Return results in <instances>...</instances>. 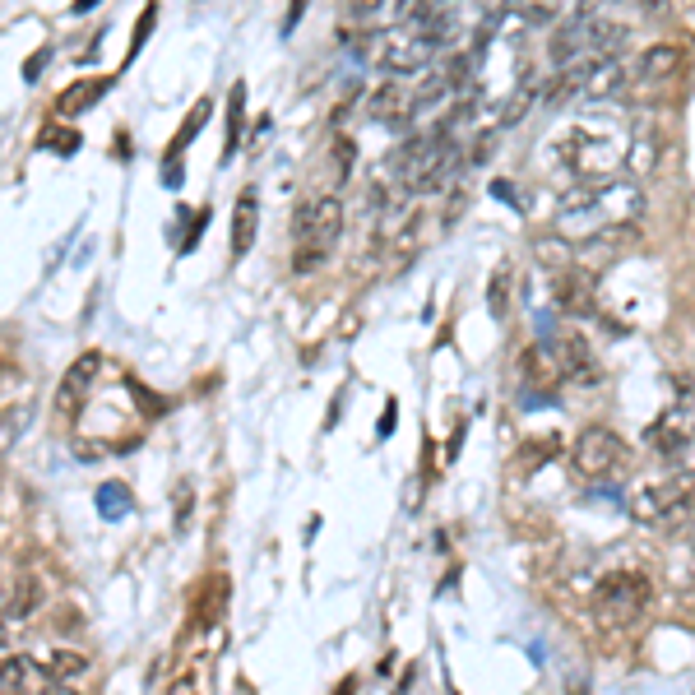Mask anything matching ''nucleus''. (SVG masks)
I'll return each instance as SVG.
<instances>
[{"label": "nucleus", "instance_id": "27", "mask_svg": "<svg viewBox=\"0 0 695 695\" xmlns=\"http://www.w3.org/2000/svg\"><path fill=\"white\" fill-rule=\"evenodd\" d=\"M56 139H42V144H51V149H61V153H70V149H79V135L75 130H51Z\"/></svg>", "mask_w": 695, "mask_h": 695}, {"label": "nucleus", "instance_id": "3", "mask_svg": "<svg viewBox=\"0 0 695 695\" xmlns=\"http://www.w3.org/2000/svg\"><path fill=\"white\" fill-rule=\"evenodd\" d=\"M431 56H436V47L417 28H385V33H376V47H371V61L380 70H390L394 79L422 75L431 65Z\"/></svg>", "mask_w": 695, "mask_h": 695}, {"label": "nucleus", "instance_id": "18", "mask_svg": "<svg viewBox=\"0 0 695 695\" xmlns=\"http://www.w3.org/2000/svg\"><path fill=\"white\" fill-rule=\"evenodd\" d=\"M241 130H246V84H232L228 89V139H223V158L241 149Z\"/></svg>", "mask_w": 695, "mask_h": 695}, {"label": "nucleus", "instance_id": "28", "mask_svg": "<svg viewBox=\"0 0 695 695\" xmlns=\"http://www.w3.org/2000/svg\"><path fill=\"white\" fill-rule=\"evenodd\" d=\"M311 10V0H288V19H283V33H292V28L302 24V14Z\"/></svg>", "mask_w": 695, "mask_h": 695}, {"label": "nucleus", "instance_id": "11", "mask_svg": "<svg viewBox=\"0 0 695 695\" xmlns=\"http://www.w3.org/2000/svg\"><path fill=\"white\" fill-rule=\"evenodd\" d=\"M98 371H102V353L75 357V367L65 371L61 390H56V404H61V413H79V408L89 404V390H93V380H98Z\"/></svg>", "mask_w": 695, "mask_h": 695}, {"label": "nucleus", "instance_id": "21", "mask_svg": "<svg viewBox=\"0 0 695 695\" xmlns=\"http://www.w3.org/2000/svg\"><path fill=\"white\" fill-rule=\"evenodd\" d=\"M353 163H357V144L348 135H334V149H329V167H334V186H348L353 181Z\"/></svg>", "mask_w": 695, "mask_h": 695}, {"label": "nucleus", "instance_id": "7", "mask_svg": "<svg viewBox=\"0 0 695 695\" xmlns=\"http://www.w3.org/2000/svg\"><path fill=\"white\" fill-rule=\"evenodd\" d=\"M635 524H672L677 519V501H672V482L668 478H649L631 487V501H626Z\"/></svg>", "mask_w": 695, "mask_h": 695}, {"label": "nucleus", "instance_id": "24", "mask_svg": "<svg viewBox=\"0 0 695 695\" xmlns=\"http://www.w3.org/2000/svg\"><path fill=\"white\" fill-rule=\"evenodd\" d=\"M672 501H677V515H695V468L672 473Z\"/></svg>", "mask_w": 695, "mask_h": 695}, {"label": "nucleus", "instance_id": "1", "mask_svg": "<svg viewBox=\"0 0 695 695\" xmlns=\"http://www.w3.org/2000/svg\"><path fill=\"white\" fill-rule=\"evenodd\" d=\"M343 232V200L339 195H316L306 200L292 218V241H297V255H292V269L297 274H311L316 265H325V255L334 251V241Z\"/></svg>", "mask_w": 695, "mask_h": 695}, {"label": "nucleus", "instance_id": "12", "mask_svg": "<svg viewBox=\"0 0 695 695\" xmlns=\"http://www.w3.org/2000/svg\"><path fill=\"white\" fill-rule=\"evenodd\" d=\"M255 223H260V200H255V190L246 186L237 195V209H232V260H246V255H251Z\"/></svg>", "mask_w": 695, "mask_h": 695}, {"label": "nucleus", "instance_id": "30", "mask_svg": "<svg viewBox=\"0 0 695 695\" xmlns=\"http://www.w3.org/2000/svg\"><path fill=\"white\" fill-rule=\"evenodd\" d=\"M190 519V492H177V524Z\"/></svg>", "mask_w": 695, "mask_h": 695}, {"label": "nucleus", "instance_id": "14", "mask_svg": "<svg viewBox=\"0 0 695 695\" xmlns=\"http://www.w3.org/2000/svg\"><path fill=\"white\" fill-rule=\"evenodd\" d=\"M112 89V79H79V84H70V89L56 98V112L61 116H75V112H89L93 102H98V93Z\"/></svg>", "mask_w": 695, "mask_h": 695}, {"label": "nucleus", "instance_id": "16", "mask_svg": "<svg viewBox=\"0 0 695 695\" xmlns=\"http://www.w3.org/2000/svg\"><path fill=\"white\" fill-rule=\"evenodd\" d=\"M524 380H529V385H561V362H556V353L552 348H529V353H524Z\"/></svg>", "mask_w": 695, "mask_h": 695}, {"label": "nucleus", "instance_id": "8", "mask_svg": "<svg viewBox=\"0 0 695 695\" xmlns=\"http://www.w3.org/2000/svg\"><path fill=\"white\" fill-rule=\"evenodd\" d=\"M594 292H598L594 269L570 265V269H556L552 274V297L566 316H589L594 311Z\"/></svg>", "mask_w": 695, "mask_h": 695}, {"label": "nucleus", "instance_id": "9", "mask_svg": "<svg viewBox=\"0 0 695 695\" xmlns=\"http://www.w3.org/2000/svg\"><path fill=\"white\" fill-rule=\"evenodd\" d=\"M621 158H626V172H631V177H654L658 172V163H663V130H658L654 116L635 121Z\"/></svg>", "mask_w": 695, "mask_h": 695}, {"label": "nucleus", "instance_id": "20", "mask_svg": "<svg viewBox=\"0 0 695 695\" xmlns=\"http://www.w3.org/2000/svg\"><path fill=\"white\" fill-rule=\"evenodd\" d=\"M84 668H89V658L79 654V649H70V645L56 649V654L47 658V677H51L56 686H61V682H75V677H84Z\"/></svg>", "mask_w": 695, "mask_h": 695}, {"label": "nucleus", "instance_id": "10", "mask_svg": "<svg viewBox=\"0 0 695 695\" xmlns=\"http://www.w3.org/2000/svg\"><path fill=\"white\" fill-rule=\"evenodd\" d=\"M552 353H556V362H561V376L580 380V385H594V380H598L594 348H589V339H584V334H575V329H561V334L552 339Z\"/></svg>", "mask_w": 695, "mask_h": 695}, {"label": "nucleus", "instance_id": "19", "mask_svg": "<svg viewBox=\"0 0 695 695\" xmlns=\"http://www.w3.org/2000/svg\"><path fill=\"white\" fill-rule=\"evenodd\" d=\"M533 255H538V265L543 269H570L575 265V246H570L566 237H538L533 241Z\"/></svg>", "mask_w": 695, "mask_h": 695}, {"label": "nucleus", "instance_id": "22", "mask_svg": "<svg viewBox=\"0 0 695 695\" xmlns=\"http://www.w3.org/2000/svg\"><path fill=\"white\" fill-rule=\"evenodd\" d=\"M487 311H492V320L510 316V265H496L492 283H487Z\"/></svg>", "mask_w": 695, "mask_h": 695}, {"label": "nucleus", "instance_id": "6", "mask_svg": "<svg viewBox=\"0 0 695 695\" xmlns=\"http://www.w3.org/2000/svg\"><path fill=\"white\" fill-rule=\"evenodd\" d=\"M686 51L677 47V42H654L649 51H640V61H631V84H626V93H640V89H663L677 70H682Z\"/></svg>", "mask_w": 695, "mask_h": 695}, {"label": "nucleus", "instance_id": "25", "mask_svg": "<svg viewBox=\"0 0 695 695\" xmlns=\"http://www.w3.org/2000/svg\"><path fill=\"white\" fill-rule=\"evenodd\" d=\"M126 487H121V482H112V487H98V506H102V515L107 519H121L126 515Z\"/></svg>", "mask_w": 695, "mask_h": 695}, {"label": "nucleus", "instance_id": "31", "mask_svg": "<svg viewBox=\"0 0 695 695\" xmlns=\"http://www.w3.org/2000/svg\"><path fill=\"white\" fill-rule=\"evenodd\" d=\"M390 427H394V404L385 408V417H380V436H390Z\"/></svg>", "mask_w": 695, "mask_h": 695}, {"label": "nucleus", "instance_id": "13", "mask_svg": "<svg viewBox=\"0 0 695 695\" xmlns=\"http://www.w3.org/2000/svg\"><path fill=\"white\" fill-rule=\"evenodd\" d=\"M367 112L376 116V121H404V116H413V89H408L404 79H385L376 93H371Z\"/></svg>", "mask_w": 695, "mask_h": 695}, {"label": "nucleus", "instance_id": "17", "mask_svg": "<svg viewBox=\"0 0 695 695\" xmlns=\"http://www.w3.org/2000/svg\"><path fill=\"white\" fill-rule=\"evenodd\" d=\"M38 603H42V584L33 580V575H19V580H14V594L5 598V617L28 621L38 612Z\"/></svg>", "mask_w": 695, "mask_h": 695}, {"label": "nucleus", "instance_id": "32", "mask_svg": "<svg viewBox=\"0 0 695 695\" xmlns=\"http://www.w3.org/2000/svg\"><path fill=\"white\" fill-rule=\"evenodd\" d=\"M0 617H5V594H0Z\"/></svg>", "mask_w": 695, "mask_h": 695}, {"label": "nucleus", "instance_id": "33", "mask_svg": "<svg viewBox=\"0 0 695 695\" xmlns=\"http://www.w3.org/2000/svg\"><path fill=\"white\" fill-rule=\"evenodd\" d=\"M506 5H515V0H506Z\"/></svg>", "mask_w": 695, "mask_h": 695}, {"label": "nucleus", "instance_id": "5", "mask_svg": "<svg viewBox=\"0 0 695 695\" xmlns=\"http://www.w3.org/2000/svg\"><path fill=\"white\" fill-rule=\"evenodd\" d=\"M635 223H603V228H594V232H584V241L575 246V265H584V269H607V265H617L621 255L631 251L635 246Z\"/></svg>", "mask_w": 695, "mask_h": 695}, {"label": "nucleus", "instance_id": "2", "mask_svg": "<svg viewBox=\"0 0 695 695\" xmlns=\"http://www.w3.org/2000/svg\"><path fill=\"white\" fill-rule=\"evenodd\" d=\"M649 603H654L649 575H640V570H617V575H607V580L598 584L594 617L603 621V626H612V631H621V626H635V621L645 617Z\"/></svg>", "mask_w": 695, "mask_h": 695}, {"label": "nucleus", "instance_id": "29", "mask_svg": "<svg viewBox=\"0 0 695 695\" xmlns=\"http://www.w3.org/2000/svg\"><path fill=\"white\" fill-rule=\"evenodd\" d=\"M70 626H75V631H79V612H70V607H61V612H56V631H70Z\"/></svg>", "mask_w": 695, "mask_h": 695}, {"label": "nucleus", "instance_id": "4", "mask_svg": "<svg viewBox=\"0 0 695 695\" xmlns=\"http://www.w3.org/2000/svg\"><path fill=\"white\" fill-rule=\"evenodd\" d=\"M621 459H626V441H621L612 427H584L580 436H575V445H570V464L580 468V478H612L621 468Z\"/></svg>", "mask_w": 695, "mask_h": 695}, {"label": "nucleus", "instance_id": "23", "mask_svg": "<svg viewBox=\"0 0 695 695\" xmlns=\"http://www.w3.org/2000/svg\"><path fill=\"white\" fill-rule=\"evenodd\" d=\"M654 445L663 450V455H677V450H686V445H691V431H682V417L658 422V427H654Z\"/></svg>", "mask_w": 695, "mask_h": 695}, {"label": "nucleus", "instance_id": "15", "mask_svg": "<svg viewBox=\"0 0 695 695\" xmlns=\"http://www.w3.org/2000/svg\"><path fill=\"white\" fill-rule=\"evenodd\" d=\"M28 682H51L47 668H38V663H33V658H24V654L0 658V686H5V691H24Z\"/></svg>", "mask_w": 695, "mask_h": 695}, {"label": "nucleus", "instance_id": "26", "mask_svg": "<svg viewBox=\"0 0 695 695\" xmlns=\"http://www.w3.org/2000/svg\"><path fill=\"white\" fill-rule=\"evenodd\" d=\"M343 10H348L353 24H367V19H376V14L385 10V0H343Z\"/></svg>", "mask_w": 695, "mask_h": 695}]
</instances>
